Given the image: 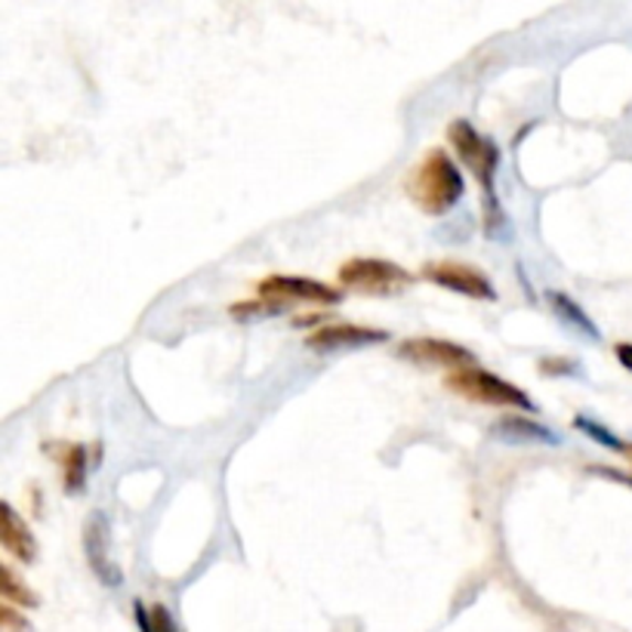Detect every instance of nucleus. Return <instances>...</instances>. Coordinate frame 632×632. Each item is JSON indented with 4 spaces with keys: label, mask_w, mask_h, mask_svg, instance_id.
Returning <instances> with one entry per match:
<instances>
[{
    "label": "nucleus",
    "mask_w": 632,
    "mask_h": 632,
    "mask_svg": "<svg viewBox=\"0 0 632 632\" xmlns=\"http://www.w3.org/2000/svg\"><path fill=\"white\" fill-rule=\"evenodd\" d=\"M494 436L506 438V441H518V444H525V441H546V444H558L556 432H549L546 426L534 420H522V417H510V420H503L494 429Z\"/></svg>",
    "instance_id": "10"
},
{
    "label": "nucleus",
    "mask_w": 632,
    "mask_h": 632,
    "mask_svg": "<svg viewBox=\"0 0 632 632\" xmlns=\"http://www.w3.org/2000/svg\"><path fill=\"white\" fill-rule=\"evenodd\" d=\"M463 189H467L463 176L444 151H432L407 180V192L414 197V204L432 216L451 211L463 197Z\"/></svg>",
    "instance_id": "1"
},
{
    "label": "nucleus",
    "mask_w": 632,
    "mask_h": 632,
    "mask_svg": "<svg viewBox=\"0 0 632 632\" xmlns=\"http://www.w3.org/2000/svg\"><path fill=\"white\" fill-rule=\"evenodd\" d=\"M577 429H583L587 436H592L599 444L611 448V451H623V448H626L618 436H611V432H608L604 426H599V422H589L587 417H577Z\"/></svg>",
    "instance_id": "14"
},
{
    "label": "nucleus",
    "mask_w": 632,
    "mask_h": 632,
    "mask_svg": "<svg viewBox=\"0 0 632 632\" xmlns=\"http://www.w3.org/2000/svg\"><path fill=\"white\" fill-rule=\"evenodd\" d=\"M453 389H460L463 395H472L479 401H488V405H512V407H525V410H534V401L527 398L525 392L518 386H512L506 379L494 377L488 371H463L457 377L448 379Z\"/></svg>",
    "instance_id": "3"
},
{
    "label": "nucleus",
    "mask_w": 632,
    "mask_h": 632,
    "mask_svg": "<svg viewBox=\"0 0 632 632\" xmlns=\"http://www.w3.org/2000/svg\"><path fill=\"white\" fill-rule=\"evenodd\" d=\"M614 352H618V362L623 364V367H626V371H630V374H632V346H630V343H620V346L614 349Z\"/></svg>",
    "instance_id": "16"
},
{
    "label": "nucleus",
    "mask_w": 632,
    "mask_h": 632,
    "mask_svg": "<svg viewBox=\"0 0 632 632\" xmlns=\"http://www.w3.org/2000/svg\"><path fill=\"white\" fill-rule=\"evenodd\" d=\"M136 618H139V626L142 632H176L173 630V623H170V614H167V608H151V614H146V608L142 604H136Z\"/></svg>",
    "instance_id": "13"
},
{
    "label": "nucleus",
    "mask_w": 632,
    "mask_h": 632,
    "mask_svg": "<svg viewBox=\"0 0 632 632\" xmlns=\"http://www.w3.org/2000/svg\"><path fill=\"white\" fill-rule=\"evenodd\" d=\"M389 333L386 331H371V328H355V324H328L318 333L309 336V346L321 349V352H331V349H362L371 343H386Z\"/></svg>",
    "instance_id": "8"
},
{
    "label": "nucleus",
    "mask_w": 632,
    "mask_h": 632,
    "mask_svg": "<svg viewBox=\"0 0 632 632\" xmlns=\"http://www.w3.org/2000/svg\"><path fill=\"white\" fill-rule=\"evenodd\" d=\"M108 543H111V531H108V518L103 512H93L90 522L84 527V549L90 558L96 577L108 583V587H121V571L115 568V561L108 556Z\"/></svg>",
    "instance_id": "6"
},
{
    "label": "nucleus",
    "mask_w": 632,
    "mask_h": 632,
    "mask_svg": "<svg viewBox=\"0 0 632 632\" xmlns=\"http://www.w3.org/2000/svg\"><path fill=\"white\" fill-rule=\"evenodd\" d=\"M405 358H414L420 364H469L472 355L467 349L453 346V343H441V340H410L401 346Z\"/></svg>",
    "instance_id": "9"
},
{
    "label": "nucleus",
    "mask_w": 632,
    "mask_h": 632,
    "mask_svg": "<svg viewBox=\"0 0 632 632\" xmlns=\"http://www.w3.org/2000/svg\"><path fill=\"white\" fill-rule=\"evenodd\" d=\"M0 537L7 543V549H13L19 558H34V537L29 534V527L19 522V515L13 512L10 503H3V531H0Z\"/></svg>",
    "instance_id": "11"
},
{
    "label": "nucleus",
    "mask_w": 632,
    "mask_h": 632,
    "mask_svg": "<svg viewBox=\"0 0 632 632\" xmlns=\"http://www.w3.org/2000/svg\"><path fill=\"white\" fill-rule=\"evenodd\" d=\"M343 285L355 287V290H367V293H386L395 285H407L410 275L395 263L386 259H352L340 269Z\"/></svg>",
    "instance_id": "4"
},
{
    "label": "nucleus",
    "mask_w": 632,
    "mask_h": 632,
    "mask_svg": "<svg viewBox=\"0 0 632 632\" xmlns=\"http://www.w3.org/2000/svg\"><path fill=\"white\" fill-rule=\"evenodd\" d=\"M549 302H553V309H556L558 318H565V324H571L577 331L589 336V340H599V328L589 321V315L571 300V297H565V293H549Z\"/></svg>",
    "instance_id": "12"
},
{
    "label": "nucleus",
    "mask_w": 632,
    "mask_h": 632,
    "mask_svg": "<svg viewBox=\"0 0 632 632\" xmlns=\"http://www.w3.org/2000/svg\"><path fill=\"white\" fill-rule=\"evenodd\" d=\"M422 275L429 281L444 287V290H453V293L475 297V300H497V290H494V285L484 278L482 271L460 266V263H432V266H426Z\"/></svg>",
    "instance_id": "5"
},
{
    "label": "nucleus",
    "mask_w": 632,
    "mask_h": 632,
    "mask_svg": "<svg viewBox=\"0 0 632 632\" xmlns=\"http://www.w3.org/2000/svg\"><path fill=\"white\" fill-rule=\"evenodd\" d=\"M451 142L457 154L463 158V164L475 173V180L482 182L484 189V207H488V216L491 211L497 213V195H494V170L500 164V149L482 136L472 124L467 121H453L451 127ZM500 216V213H497Z\"/></svg>",
    "instance_id": "2"
},
{
    "label": "nucleus",
    "mask_w": 632,
    "mask_h": 632,
    "mask_svg": "<svg viewBox=\"0 0 632 632\" xmlns=\"http://www.w3.org/2000/svg\"><path fill=\"white\" fill-rule=\"evenodd\" d=\"M75 488H84V451L81 448L72 453V472H68V491H75Z\"/></svg>",
    "instance_id": "15"
},
{
    "label": "nucleus",
    "mask_w": 632,
    "mask_h": 632,
    "mask_svg": "<svg viewBox=\"0 0 632 632\" xmlns=\"http://www.w3.org/2000/svg\"><path fill=\"white\" fill-rule=\"evenodd\" d=\"M263 297L266 300H306V302H324V306H333L340 302V293L333 287L321 285V281H309V278H266L263 285Z\"/></svg>",
    "instance_id": "7"
}]
</instances>
